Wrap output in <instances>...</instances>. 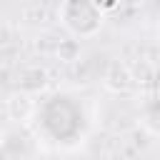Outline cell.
I'll return each instance as SVG.
<instances>
[{
  "label": "cell",
  "instance_id": "obj_9",
  "mask_svg": "<svg viewBox=\"0 0 160 160\" xmlns=\"http://www.w3.org/2000/svg\"><path fill=\"white\" fill-rule=\"evenodd\" d=\"M118 5H128V8H138V5H142V0H118Z\"/></svg>",
  "mask_w": 160,
  "mask_h": 160
},
{
  "label": "cell",
  "instance_id": "obj_6",
  "mask_svg": "<svg viewBox=\"0 0 160 160\" xmlns=\"http://www.w3.org/2000/svg\"><path fill=\"white\" fill-rule=\"evenodd\" d=\"M145 62H150V65H155V62H160V45H150V48H148V55H145Z\"/></svg>",
  "mask_w": 160,
  "mask_h": 160
},
{
  "label": "cell",
  "instance_id": "obj_4",
  "mask_svg": "<svg viewBox=\"0 0 160 160\" xmlns=\"http://www.w3.org/2000/svg\"><path fill=\"white\" fill-rule=\"evenodd\" d=\"M20 18L28 22V25H45L50 20V10L48 5H40V2H30L20 10Z\"/></svg>",
  "mask_w": 160,
  "mask_h": 160
},
{
  "label": "cell",
  "instance_id": "obj_8",
  "mask_svg": "<svg viewBox=\"0 0 160 160\" xmlns=\"http://www.w3.org/2000/svg\"><path fill=\"white\" fill-rule=\"evenodd\" d=\"M95 5H98L100 10H108V8H115L118 0H95Z\"/></svg>",
  "mask_w": 160,
  "mask_h": 160
},
{
  "label": "cell",
  "instance_id": "obj_5",
  "mask_svg": "<svg viewBox=\"0 0 160 160\" xmlns=\"http://www.w3.org/2000/svg\"><path fill=\"white\" fill-rule=\"evenodd\" d=\"M55 55H58L60 60H65V62H72V60L80 58V42H78V40H60Z\"/></svg>",
  "mask_w": 160,
  "mask_h": 160
},
{
  "label": "cell",
  "instance_id": "obj_7",
  "mask_svg": "<svg viewBox=\"0 0 160 160\" xmlns=\"http://www.w3.org/2000/svg\"><path fill=\"white\" fill-rule=\"evenodd\" d=\"M48 40H50V38H38V42H35V50H40V52H48V50H50Z\"/></svg>",
  "mask_w": 160,
  "mask_h": 160
},
{
  "label": "cell",
  "instance_id": "obj_1",
  "mask_svg": "<svg viewBox=\"0 0 160 160\" xmlns=\"http://www.w3.org/2000/svg\"><path fill=\"white\" fill-rule=\"evenodd\" d=\"M18 90H22V92H40V90H45L48 88V82H50V72H48V68H42V65H22L20 70H18Z\"/></svg>",
  "mask_w": 160,
  "mask_h": 160
},
{
  "label": "cell",
  "instance_id": "obj_3",
  "mask_svg": "<svg viewBox=\"0 0 160 160\" xmlns=\"http://www.w3.org/2000/svg\"><path fill=\"white\" fill-rule=\"evenodd\" d=\"M5 112H8V118L12 122H28L32 118V112H35L32 95L30 92H22V90H15L5 100Z\"/></svg>",
  "mask_w": 160,
  "mask_h": 160
},
{
  "label": "cell",
  "instance_id": "obj_2",
  "mask_svg": "<svg viewBox=\"0 0 160 160\" xmlns=\"http://www.w3.org/2000/svg\"><path fill=\"white\" fill-rule=\"evenodd\" d=\"M132 80H135L132 70L125 62H120V60H112L108 65L105 75H102V82H105V88L110 92H125V90H130L132 88Z\"/></svg>",
  "mask_w": 160,
  "mask_h": 160
}]
</instances>
